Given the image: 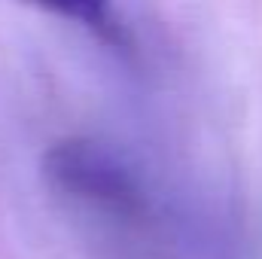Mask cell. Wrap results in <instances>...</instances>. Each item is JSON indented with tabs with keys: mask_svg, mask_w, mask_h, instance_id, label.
<instances>
[{
	"mask_svg": "<svg viewBox=\"0 0 262 259\" xmlns=\"http://www.w3.org/2000/svg\"><path fill=\"white\" fill-rule=\"evenodd\" d=\"M61 18L79 21L107 43H125V31L113 15V0H31Z\"/></svg>",
	"mask_w": 262,
	"mask_h": 259,
	"instance_id": "7a4b0ae2",
	"label": "cell"
},
{
	"mask_svg": "<svg viewBox=\"0 0 262 259\" xmlns=\"http://www.w3.org/2000/svg\"><path fill=\"white\" fill-rule=\"evenodd\" d=\"M46 180L61 195H70L104 213L137 220L146 213V189L134 168L110 146L89 137H67L43 156Z\"/></svg>",
	"mask_w": 262,
	"mask_h": 259,
	"instance_id": "6da1fadb",
	"label": "cell"
}]
</instances>
